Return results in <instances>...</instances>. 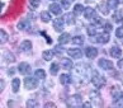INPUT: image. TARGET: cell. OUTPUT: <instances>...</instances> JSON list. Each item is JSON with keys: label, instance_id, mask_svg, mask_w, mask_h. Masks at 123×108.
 I'll use <instances>...</instances> for the list:
<instances>
[{"label": "cell", "instance_id": "cell-41", "mask_svg": "<svg viewBox=\"0 0 123 108\" xmlns=\"http://www.w3.org/2000/svg\"><path fill=\"white\" fill-rule=\"evenodd\" d=\"M113 28H112V24L111 23H108V22H105V23H104V31H105V32H111Z\"/></svg>", "mask_w": 123, "mask_h": 108}, {"label": "cell", "instance_id": "cell-27", "mask_svg": "<svg viewBox=\"0 0 123 108\" xmlns=\"http://www.w3.org/2000/svg\"><path fill=\"white\" fill-rule=\"evenodd\" d=\"M8 39H9V36H8V33H6L4 29L0 28V44L6 43V42H8Z\"/></svg>", "mask_w": 123, "mask_h": 108}, {"label": "cell", "instance_id": "cell-16", "mask_svg": "<svg viewBox=\"0 0 123 108\" xmlns=\"http://www.w3.org/2000/svg\"><path fill=\"white\" fill-rule=\"evenodd\" d=\"M19 48H20L22 52H29V51L32 50V42L28 41V39H25V41H22Z\"/></svg>", "mask_w": 123, "mask_h": 108}, {"label": "cell", "instance_id": "cell-35", "mask_svg": "<svg viewBox=\"0 0 123 108\" xmlns=\"http://www.w3.org/2000/svg\"><path fill=\"white\" fill-rule=\"evenodd\" d=\"M84 12V6L81 5V4H76L74 6V14L77 15V14H81V13Z\"/></svg>", "mask_w": 123, "mask_h": 108}, {"label": "cell", "instance_id": "cell-23", "mask_svg": "<svg viewBox=\"0 0 123 108\" xmlns=\"http://www.w3.org/2000/svg\"><path fill=\"white\" fill-rule=\"evenodd\" d=\"M71 82H72V79H71L70 75L62 74V75L60 76V83L63 84V85H69V84H71Z\"/></svg>", "mask_w": 123, "mask_h": 108}, {"label": "cell", "instance_id": "cell-29", "mask_svg": "<svg viewBox=\"0 0 123 108\" xmlns=\"http://www.w3.org/2000/svg\"><path fill=\"white\" fill-rule=\"evenodd\" d=\"M58 70H60V65H58L57 62H52V65L49 66V73H51L52 75H57Z\"/></svg>", "mask_w": 123, "mask_h": 108}, {"label": "cell", "instance_id": "cell-8", "mask_svg": "<svg viewBox=\"0 0 123 108\" xmlns=\"http://www.w3.org/2000/svg\"><path fill=\"white\" fill-rule=\"evenodd\" d=\"M98 65H99L100 69H103V70H112L113 69V62L107 60V58H100L98 61Z\"/></svg>", "mask_w": 123, "mask_h": 108}, {"label": "cell", "instance_id": "cell-3", "mask_svg": "<svg viewBox=\"0 0 123 108\" xmlns=\"http://www.w3.org/2000/svg\"><path fill=\"white\" fill-rule=\"evenodd\" d=\"M90 82L93 83V85L97 89H100L103 88L104 85L107 84V80L104 76H102L97 70H92V73H90Z\"/></svg>", "mask_w": 123, "mask_h": 108}, {"label": "cell", "instance_id": "cell-26", "mask_svg": "<svg viewBox=\"0 0 123 108\" xmlns=\"http://www.w3.org/2000/svg\"><path fill=\"white\" fill-rule=\"evenodd\" d=\"M29 22L27 20V19H23V20H20L19 22V24H18V29L19 31H27L29 28Z\"/></svg>", "mask_w": 123, "mask_h": 108}, {"label": "cell", "instance_id": "cell-38", "mask_svg": "<svg viewBox=\"0 0 123 108\" xmlns=\"http://www.w3.org/2000/svg\"><path fill=\"white\" fill-rule=\"evenodd\" d=\"M41 4V0H29V5L32 9H37Z\"/></svg>", "mask_w": 123, "mask_h": 108}, {"label": "cell", "instance_id": "cell-33", "mask_svg": "<svg viewBox=\"0 0 123 108\" xmlns=\"http://www.w3.org/2000/svg\"><path fill=\"white\" fill-rule=\"evenodd\" d=\"M74 1H75V0H62V1H61L62 9H66V10H67V9L71 6V4L74 3Z\"/></svg>", "mask_w": 123, "mask_h": 108}, {"label": "cell", "instance_id": "cell-28", "mask_svg": "<svg viewBox=\"0 0 123 108\" xmlns=\"http://www.w3.org/2000/svg\"><path fill=\"white\" fill-rule=\"evenodd\" d=\"M72 44H76V46H81L84 43V37L83 36H76V37H72L71 39Z\"/></svg>", "mask_w": 123, "mask_h": 108}, {"label": "cell", "instance_id": "cell-12", "mask_svg": "<svg viewBox=\"0 0 123 108\" xmlns=\"http://www.w3.org/2000/svg\"><path fill=\"white\" fill-rule=\"evenodd\" d=\"M67 55L72 58H80L83 56V51L80 48H70V50H67Z\"/></svg>", "mask_w": 123, "mask_h": 108}, {"label": "cell", "instance_id": "cell-48", "mask_svg": "<svg viewBox=\"0 0 123 108\" xmlns=\"http://www.w3.org/2000/svg\"><path fill=\"white\" fill-rule=\"evenodd\" d=\"M118 1H119V3H123V0H118Z\"/></svg>", "mask_w": 123, "mask_h": 108}, {"label": "cell", "instance_id": "cell-45", "mask_svg": "<svg viewBox=\"0 0 123 108\" xmlns=\"http://www.w3.org/2000/svg\"><path fill=\"white\" fill-rule=\"evenodd\" d=\"M118 67H119V69H123V58H121V60L118 61Z\"/></svg>", "mask_w": 123, "mask_h": 108}, {"label": "cell", "instance_id": "cell-40", "mask_svg": "<svg viewBox=\"0 0 123 108\" xmlns=\"http://www.w3.org/2000/svg\"><path fill=\"white\" fill-rule=\"evenodd\" d=\"M116 37L117 38H123V27H118L116 29Z\"/></svg>", "mask_w": 123, "mask_h": 108}, {"label": "cell", "instance_id": "cell-30", "mask_svg": "<svg viewBox=\"0 0 123 108\" xmlns=\"http://www.w3.org/2000/svg\"><path fill=\"white\" fill-rule=\"evenodd\" d=\"M41 20L44 22V23H48V22L51 20V14H49L48 12H42L41 13Z\"/></svg>", "mask_w": 123, "mask_h": 108}, {"label": "cell", "instance_id": "cell-1", "mask_svg": "<svg viewBox=\"0 0 123 108\" xmlns=\"http://www.w3.org/2000/svg\"><path fill=\"white\" fill-rule=\"evenodd\" d=\"M90 66L88 64H76L75 66H72V75L76 80H79V84H85L88 83L89 76H90Z\"/></svg>", "mask_w": 123, "mask_h": 108}, {"label": "cell", "instance_id": "cell-5", "mask_svg": "<svg viewBox=\"0 0 123 108\" xmlns=\"http://www.w3.org/2000/svg\"><path fill=\"white\" fill-rule=\"evenodd\" d=\"M66 104L69 107H80V106H83V98H81L80 94L71 95L69 99L66 101Z\"/></svg>", "mask_w": 123, "mask_h": 108}, {"label": "cell", "instance_id": "cell-46", "mask_svg": "<svg viewBox=\"0 0 123 108\" xmlns=\"http://www.w3.org/2000/svg\"><path fill=\"white\" fill-rule=\"evenodd\" d=\"M86 3H93V1H95V0H85Z\"/></svg>", "mask_w": 123, "mask_h": 108}, {"label": "cell", "instance_id": "cell-47", "mask_svg": "<svg viewBox=\"0 0 123 108\" xmlns=\"http://www.w3.org/2000/svg\"><path fill=\"white\" fill-rule=\"evenodd\" d=\"M121 99L123 101V93H121Z\"/></svg>", "mask_w": 123, "mask_h": 108}, {"label": "cell", "instance_id": "cell-14", "mask_svg": "<svg viewBox=\"0 0 123 108\" xmlns=\"http://www.w3.org/2000/svg\"><path fill=\"white\" fill-rule=\"evenodd\" d=\"M84 17L86 18V19H94L95 17H98L97 15V12L94 10L93 8H86V9H84Z\"/></svg>", "mask_w": 123, "mask_h": 108}, {"label": "cell", "instance_id": "cell-20", "mask_svg": "<svg viewBox=\"0 0 123 108\" xmlns=\"http://www.w3.org/2000/svg\"><path fill=\"white\" fill-rule=\"evenodd\" d=\"M63 19H65V22H66L67 25L75 24V14H74V13H67V14L63 17Z\"/></svg>", "mask_w": 123, "mask_h": 108}, {"label": "cell", "instance_id": "cell-18", "mask_svg": "<svg viewBox=\"0 0 123 108\" xmlns=\"http://www.w3.org/2000/svg\"><path fill=\"white\" fill-rule=\"evenodd\" d=\"M98 10L102 13L103 15H107L108 13H109V8H108V5H107V3H105V1L99 3V4H98Z\"/></svg>", "mask_w": 123, "mask_h": 108}, {"label": "cell", "instance_id": "cell-13", "mask_svg": "<svg viewBox=\"0 0 123 108\" xmlns=\"http://www.w3.org/2000/svg\"><path fill=\"white\" fill-rule=\"evenodd\" d=\"M85 55L88 58H95L98 56V50L95 47H86L85 48Z\"/></svg>", "mask_w": 123, "mask_h": 108}, {"label": "cell", "instance_id": "cell-49", "mask_svg": "<svg viewBox=\"0 0 123 108\" xmlns=\"http://www.w3.org/2000/svg\"><path fill=\"white\" fill-rule=\"evenodd\" d=\"M51 1H56V0H51Z\"/></svg>", "mask_w": 123, "mask_h": 108}, {"label": "cell", "instance_id": "cell-7", "mask_svg": "<svg viewBox=\"0 0 123 108\" xmlns=\"http://www.w3.org/2000/svg\"><path fill=\"white\" fill-rule=\"evenodd\" d=\"M92 38H94V41L95 42H98V43H108L109 42V39H111V37H109V33L108 32H103V33H99V34H95L93 36Z\"/></svg>", "mask_w": 123, "mask_h": 108}, {"label": "cell", "instance_id": "cell-25", "mask_svg": "<svg viewBox=\"0 0 123 108\" xmlns=\"http://www.w3.org/2000/svg\"><path fill=\"white\" fill-rule=\"evenodd\" d=\"M19 87H20V80L18 79V78H14V79H13V82H12V89H13V92L18 93V92H19Z\"/></svg>", "mask_w": 123, "mask_h": 108}, {"label": "cell", "instance_id": "cell-37", "mask_svg": "<svg viewBox=\"0 0 123 108\" xmlns=\"http://www.w3.org/2000/svg\"><path fill=\"white\" fill-rule=\"evenodd\" d=\"M88 34L90 36V37H93V36L97 34V27H94V25L88 27Z\"/></svg>", "mask_w": 123, "mask_h": 108}, {"label": "cell", "instance_id": "cell-42", "mask_svg": "<svg viewBox=\"0 0 123 108\" xmlns=\"http://www.w3.org/2000/svg\"><path fill=\"white\" fill-rule=\"evenodd\" d=\"M4 88H5V82L0 79V93H1V92L4 90Z\"/></svg>", "mask_w": 123, "mask_h": 108}, {"label": "cell", "instance_id": "cell-15", "mask_svg": "<svg viewBox=\"0 0 123 108\" xmlns=\"http://www.w3.org/2000/svg\"><path fill=\"white\" fill-rule=\"evenodd\" d=\"M49 12H51L52 14H55V15H60L61 12H62V6L58 5V4H56V3H52L51 5H49Z\"/></svg>", "mask_w": 123, "mask_h": 108}, {"label": "cell", "instance_id": "cell-6", "mask_svg": "<svg viewBox=\"0 0 123 108\" xmlns=\"http://www.w3.org/2000/svg\"><path fill=\"white\" fill-rule=\"evenodd\" d=\"M24 87H25V89H28V90H33V89H36L38 87V79L37 78H31V76L25 78L24 79Z\"/></svg>", "mask_w": 123, "mask_h": 108}, {"label": "cell", "instance_id": "cell-43", "mask_svg": "<svg viewBox=\"0 0 123 108\" xmlns=\"http://www.w3.org/2000/svg\"><path fill=\"white\" fill-rule=\"evenodd\" d=\"M14 73H15V69H14V67H10V69L8 70V75H14Z\"/></svg>", "mask_w": 123, "mask_h": 108}, {"label": "cell", "instance_id": "cell-2", "mask_svg": "<svg viewBox=\"0 0 123 108\" xmlns=\"http://www.w3.org/2000/svg\"><path fill=\"white\" fill-rule=\"evenodd\" d=\"M15 61V56L5 48H0V67H6Z\"/></svg>", "mask_w": 123, "mask_h": 108}, {"label": "cell", "instance_id": "cell-4", "mask_svg": "<svg viewBox=\"0 0 123 108\" xmlns=\"http://www.w3.org/2000/svg\"><path fill=\"white\" fill-rule=\"evenodd\" d=\"M89 97H90V101L93 102V106H95V107H102L103 106L102 95H100V93L98 90H90Z\"/></svg>", "mask_w": 123, "mask_h": 108}, {"label": "cell", "instance_id": "cell-31", "mask_svg": "<svg viewBox=\"0 0 123 108\" xmlns=\"http://www.w3.org/2000/svg\"><path fill=\"white\" fill-rule=\"evenodd\" d=\"M34 75H36V78L37 79H46V71H44L43 69H38V70H36V73H34Z\"/></svg>", "mask_w": 123, "mask_h": 108}, {"label": "cell", "instance_id": "cell-9", "mask_svg": "<svg viewBox=\"0 0 123 108\" xmlns=\"http://www.w3.org/2000/svg\"><path fill=\"white\" fill-rule=\"evenodd\" d=\"M63 25H65V19L63 18H56L53 20V28L56 32H62L63 31Z\"/></svg>", "mask_w": 123, "mask_h": 108}, {"label": "cell", "instance_id": "cell-36", "mask_svg": "<svg viewBox=\"0 0 123 108\" xmlns=\"http://www.w3.org/2000/svg\"><path fill=\"white\" fill-rule=\"evenodd\" d=\"M55 53H57L58 56H62V53L65 52V50H63V47L61 46V44H57L56 47H55V51H53Z\"/></svg>", "mask_w": 123, "mask_h": 108}, {"label": "cell", "instance_id": "cell-44", "mask_svg": "<svg viewBox=\"0 0 123 108\" xmlns=\"http://www.w3.org/2000/svg\"><path fill=\"white\" fill-rule=\"evenodd\" d=\"M44 107L46 108H49V107H55V103H52V102H49V103H46V104H44Z\"/></svg>", "mask_w": 123, "mask_h": 108}, {"label": "cell", "instance_id": "cell-32", "mask_svg": "<svg viewBox=\"0 0 123 108\" xmlns=\"http://www.w3.org/2000/svg\"><path fill=\"white\" fill-rule=\"evenodd\" d=\"M112 95L113 98L117 101V99H121V92H119V89H118V87H113L112 88Z\"/></svg>", "mask_w": 123, "mask_h": 108}, {"label": "cell", "instance_id": "cell-19", "mask_svg": "<svg viewBox=\"0 0 123 108\" xmlns=\"http://www.w3.org/2000/svg\"><path fill=\"white\" fill-rule=\"evenodd\" d=\"M113 22H116V23L123 22V9H119V10H117L113 14Z\"/></svg>", "mask_w": 123, "mask_h": 108}, {"label": "cell", "instance_id": "cell-21", "mask_svg": "<svg viewBox=\"0 0 123 108\" xmlns=\"http://www.w3.org/2000/svg\"><path fill=\"white\" fill-rule=\"evenodd\" d=\"M71 41V36L69 33H62L60 37H58V42L60 44H65V43H69Z\"/></svg>", "mask_w": 123, "mask_h": 108}, {"label": "cell", "instance_id": "cell-24", "mask_svg": "<svg viewBox=\"0 0 123 108\" xmlns=\"http://www.w3.org/2000/svg\"><path fill=\"white\" fill-rule=\"evenodd\" d=\"M55 56V52L52 50H47V51H43L42 52V57L44 58L46 61H51Z\"/></svg>", "mask_w": 123, "mask_h": 108}, {"label": "cell", "instance_id": "cell-10", "mask_svg": "<svg viewBox=\"0 0 123 108\" xmlns=\"http://www.w3.org/2000/svg\"><path fill=\"white\" fill-rule=\"evenodd\" d=\"M31 65L28 64V62H20L19 66H18V71H19L20 74H23V75H28L31 74Z\"/></svg>", "mask_w": 123, "mask_h": 108}, {"label": "cell", "instance_id": "cell-39", "mask_svg": "<svg viewBox=\"0 0 123 108\" xmlns=\"http://www.w3.org/2000/svg\"><path fill=\"white\" fill-rule=\"evenodd\" d=\"M27 107H28V108L38 107V102H37V101H34V99H29V101H27Z\"/></svg>", "mask_w": 123, "mask_h": 108}, {"label": "cell", "instance_id": "cell-34", "mask_svg": "<svg viewBox=\"0 0 123 108\" xmlns=\"http://www.w3.org/2000/svg\"><path fill=\"white\" fill-rule=\"evenodd\" d=\"M118 4H119L118 0H108L107 1V5H108L109 9H116L118 6Z\"/></svg>", "mask_w": 123, "mask_h": 108}, {"label": "cell", "instance_id": "cell-11", "mask_svg": "<svg viewBox=\"0 0 123 108\" xmlns=\"http://www.w3.org/2000/svg\"><path fill=\"white\" fill-rule=\"evenodd\" d=\"M10 3H12V0H0V17L4 15L8 12Z\"/></svg>", "mask_w": 123, "mask_h": 108}, {"label": "cell", "instance_id": "cell-22", "mask_svg": "<svg viewBox=\"0 0 123 108\" xmlns=\"http://www.w3.org/2000/svg\"><path fill=\"white\" fill-rule=\"evenodd\" d=\"M61 66L66 70H70V69H72L74 65H72V61L70 58H61Z\"/></svg>", "mask_w": 123, "mask_h": 108}, {"label": "cell", "instance_id": "cell-17", "mask_svg": "<svg viewBox=\"0 0 123 108\" xmlns=\"http://www.w3.org/2000/svg\"><path fill=\"white\" fill-rule=\"evenodd\" d=\"M109 53H111V56L112 57H114V58H119L122 56V50L118 46H112L111 47V51H109Z\"/></svg>", "mask_w": 123, "mask_h": 108}]
</instances>
